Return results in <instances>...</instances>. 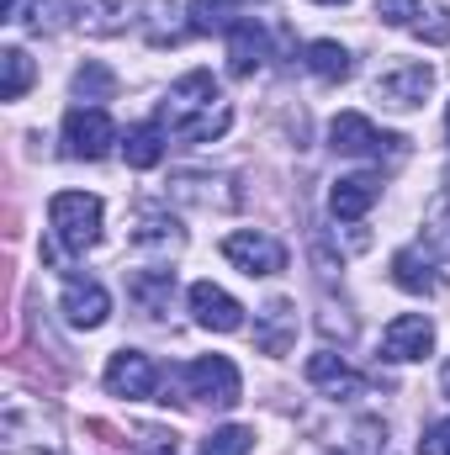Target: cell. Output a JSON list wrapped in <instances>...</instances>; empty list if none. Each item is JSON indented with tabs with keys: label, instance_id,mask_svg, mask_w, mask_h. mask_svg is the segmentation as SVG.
<instances>
[{
	"label": "cell",
	"instance_id": "obj_22",
	"mask_svg": "<svg viewBox=\"0 0 450 455\" xmlns=\"http://www.w3.org/2000/svg\"><path fill=\"white\" fill-rule=\"evenodd\" d=\"M0 69H5L0 96H5V101H21V96H27V85H32V59H27L21 48H5V53H0Z\"/></svg>",
	"mask_w": 450,
	"mask_h": 455
},
{
	"label": "cell",
	"instance_id": "obj_5",
	"mask_svg": "<svg viewBox=\"0 0 450 455\" xmlns=\"http://www.w3.org/2000/svg\"><path fill=\"white\" fill-rule=\"evenodd\" d=\"M186 387H191V397L197 403H213V408H233L238 403V365L228 360V355H202V360H191L186 365Z\"/></svg>",
	"mask_w": 450,
	"mask_h": 455
},
{
	"label": "cell",
	"instance_id": "obj_21",
	"mask_svg": "<svg viewBox=\"0 0 450 455\" xmlns=\"http://www.w3.org/2000/svg\"><path fill=\"white\" fill-rule=\"evenodd\" d=\"M69 16H80V0H27V11H21L16 21L32 27V32H53V27H64Z\"/></svg>",
	"mask_w": 450,
	"mask_h": 455
},
{
	"label": "cell",
	"instance_id": "obj_25",
	"mask_svg": "<svg viewBox=\"0 0 450 455\" xmlns=\"http://www.w3.org/2000/svg\"><path fill=\"white\" fill-rule=\"evenodd\" d=\"M249 451H254V429H244V424L213 429V435L202 440V455H249Z\"/></svg>",
	"mask_w": 450,
	"mask_h": 455
},
{
	"label": "cell",
	"instance_id": "obj_29",
	"mask_svg": "<svg viewBox=\"0 0 450 455\" xmlns=\"http://www.w3.org/2000/svg\"><path fill=\"white\" fill-rule=\"evenodd\" d=\"M175 445H181V440H175L170 429H138V445L127 455H175Z\"/></svg>",
	"mask_w": 450,
	"mask_h": 455
},
{
	"label": "cell",
	"instance_id": "obj_23",
	"mask_svg": "<svg viewBox=\"0 0 450 455\" xmlns=\"http://www.w3.org/2000/svg\"><path fill=\"white\" fill-rule=\"evenodd\" d=\"M424 249L450 259V191L435 196V207H430V218H424Z\"/></svg>",
	"mask_w": 450,
	"mask_h": 455
},
{
	"label": "cell",
	"instance_id": "obj_27",
	"mask_svg": "<svg viewBox=\"0 0 450 455\" xmlns=\"http://www.w3.org/2000/svg\"><path fill=\"white\" fill-rule=\"evenodd\" d=\"M75 91L85 96V101H107L117 91V80H112V69H101V64H85L80 75H75Z\"/></svg>",
	"mask_w": 450,
	"mask_h": 455
},
{
	"label": "cell",
	"instance_id": "obj_4",
	"mask_svg": "<svg viewBox=\"0 0 450 455\" xmlns=\"http://www.w3.org/2000/svg\"><path fill=\"white\" fill-rule=\"evenodd\" d=\"M329 148L350 154V159H382V154H403V138L376 132L371 116H360V112H339L329 122Z\"/></svg>",
	"mask_w": 450,
	"mask_h": 455
},
{
	"label": "cell",
	"instance_id": "obj_18",
	"mask_svg": "<svg viewBox=\"0 0 450 455\" xmlns=\"http://www.w3.org/2000/svg\"><path fill=\"white\" fill-rule=\"evenodd\" d=\"M122 159H127L133 170H154V164L165 159V127H159V122H138V127H127V138H122Z\"/></svg>",
	"mask_w": 450,
	"mask_h": 455
},
{
	"label": "cell",
	"instance_id": "obj_20",
	"mask_svg": "<svg viewBox=\"0 0 450 455\" xmlns=\"http://www.w3.org/2000/svg\"><path fill=\"white\" fill-rule=\"evenodd\" d=\"M170 291H175V270H143V275H133V297H138V307H143L149 318L165 313Z\"/></svg>",
	"mask_w": 450,
	"mask_h": 455
},
{
	"label": "cell",
	"instance_id": "obj_24",
	"mask_svg": "<svg viewBox=\"0 0 450 455\" xmlns=\"http://www.w3.org/2000/svg\"><path fill=\"white\" fill-rule=\"evenodd\" d=\"M408 32H414L419 43H430V48H446L450 43V5H424Z\"/></svg>",
	"mask_w": 450,
	"mask_h": 455
},
{
	"label": "cell",
	"instance_id": "obj_11",
	"mask_svg": "<svg viewBox=\"0 0 450 455\" xmlns=\"http://www.w3.org/2000/svg\"><path fill=\"white\" fill-rule=\"evenodd\" d=\"M191 313H197V323L213 329V334H238V329H244V307L228 297L223 286H213V281H197V286H191Z\"/></svg>",
	"mask_w": 450,
	"mask_h": 455
},
{
	"label": "cell",
	"instance_id": "obj_32",
	"mask_svg": "<svg viewBox=\"0 0 450 455\" xmlns=\"http://www.w3.org/2000/svg\"><path fill=\"white\" fill-rule=\"evenodd\" d=\"M446 127H450V112H446Z\"/></svg>",
	"mask_w": 450,
	"mask_h": 455
},
{
	"label": "cell",
	"instance_id": "obj_31",
	"mask_svg": "<svg viewBox=\"0 0 450 455\" xmlns=\"http://www.w3.org/2000/svg\"><path fill=\"white\" fill-rule=\"evenodd\" d=\"M318 5H350V0H318Z\"/></svg>",
	"mask_w": 450,
	"mask_h": 455
},
{
	"label": "cell",
	"instance_id": "obj_28",
	"mask_svg": "<svg viewBox=\"0 0 450 455\" xmlns=\"http://www.w3.org/2000/svg\"><path fill=\"white\" fill-rule=\"evenodd\" d=\"M419 11H424V0H376V16L392 21V27H414Z\"/></svg>",
	"mask_w": 450,
	"mask_h": 455
},
{
	"label": "cell",
	"instance_id": "obj_10",
	"mask_svg": "<svg viewBox=\"0 0 450 455\" xmlns=\"http://www.w3.org/2000/svg\"><path fill=\"white\" fill-rule=\"evenodd\" d=\"M159 387V371L143 349H117L112 365H107V392L112 397H154Z\"/></svg>",
	"mask_w": 450,
	"mask_h": 455
},
{
	"label": "cell",
	"instance_id": "obj_2",
	"mask_svg": "<svg viewBox=\"0 0 450 455\" xmlns=\"http://www.w3.org/2000/svg\"><path fill=\"white\" fill-rule=\"evenodd\" d=\"M48 223H53V238L69 254H85V249L101 243V196H91V191H59L48 202Z\"/></svg>",
	"mask_w": 450,
	"mask_h": 455
},
{
	"label": "cell",
	"instance_id": "obj_30",
	"mask_svg": "<svg viewBox=\"0 0 450 455\" xmlns=\"http://www.w3.org/2000/svg\"><path fill=\"white\" fill-rule=\"evenodd\" d=\"M419 455H450V419H440V424H430V429H424Z\"/></svg>",
	"mask_w": 450,
	"mask_h": 455
},
{
	"label": "cell",
	"instance_id": "obj_13",
	"mask_svg": "<svg viewBox=\"0 0 450 455\" xmlns=\"http://www.w3.org/2000/svg\"><path fill=\"white\" fill-rule=\"evenodd\" d=\"M376 196H382V180L376 175H344V180H334V191H329V212H334L339 223H360L376 207Z\"/></svg>",
	"mask_w": 450,
	"mask_h": 455
},
{
	"label": "cell",
	"instance_id": "obj_9",
	"mask_svg": "<svg viewBox=\"0 0 450 455\" xmlns=\"http://www.w3.org/2000/svg\"><path fill=\"white\" fill-rule=\"evenodd\" d=\"M59 307H64V318H69L75 329H101V323H107V313H112V297H107V286H101V281L69 275V281H64Z\"/></svg>",
	"mask_w": 450,
	"mask_h": 455
},
{
	"label": "cell",
	"instance_id": "obj_19",
	"mask_svg": "<svg viewBox=\"0 0 450 455\" xmlns=\"http://www.w3.org/2000/svg\"><path fill=\"white\" fill-rule=\"evenodd\" d=\"M133 11H138V0H80V27L96 37H112L133 21Z\"/></svg>",
	"mask_w": 450,
	"mask_h": 455
},
{
	"label": "cell",
	"instance_id": "obj_17",
	"mask_svg": "<svg viewBox=\"0 0 450 455\" xmlns=\"http://www.w3.org/2000/svg\"><path fill=\"white\" fill-rule=\"evenodd\" d=\"M302 64H308V75H318L324 85H339V80H350V48H339L334 37H318V43H308L302 48Z\"/></svg>",
	"mask_w": 450,
	"mask_h": 455
},
{
	"label": "cell",
	"instance_id": "obj_3",
	"mask_svg": "<svg viewBox=\"0 0 450 455\" xmlns=\"http://www.w3.org/2000/svg\"><path fill=\"white\" fill-rule=\"evenodd\" d=\"M117 143H122L117 138V122L101 107H75V112L64 116V154L69 159H91L96 164V159L112 154Z\"/></svg>",
	"mask_w": 450,
	"mask_h": 455
},
{
	"label": "cell",
	"instance_id": "obj_15",
	"mask_svg": "<svg viewBox=\"0 0 450 455\" xmlns=\"http://www.w3.org/2000/svg\"><path fill=\"white\" fill-rule=\"evenodd\" d=\"M308 381L313 387H324L329 397H355L366 381L344 365V355H334V349H318V355H308Z\"/></svg>",
	"mask_w": 450,
	"mask_h": 455
},
{
	"label": "cell",
	"instance_id": "obj_6",
	"mask_svg": "<svg viewBox=\"0 0 450 455\" xmlns=\"http://www.w3.org/2000/svg\"><path fill=\"white\" fill-rule=\"evenodd\" d=\"M223 254L238 265V270H244V275H281V270H286V249H281V238L254 233V228L228 233V238H223Z\"/></svg>",
	"mask_w": 450,
	"mask_h": 455
},
{
	"label": "cell",
	"instance_id": "obj_8",
	"mask_svg": "<svg viewBox=\"0 0 450 455\" xmlns=\"http://www.w3.org/2000/svg\"><path fill=\"white\" fill-rule=\"evenodd\" d=\"M430 349H435V323H430L424 313H403V318H392V323H387V334H382V355H387V360H398V365L424 360Z\"/></svg>",
	"mask_w": 450,
	"mask_h": 455
},
{
	"label": "cell",
	"instance_id": "obj_14",
	"mask_svg": "<svg viewBox=\"0 0 450 455\" xmlns=\"http://www.w3.org/2000/svg\"><path fill=\"white\" fill-rule=\"evenodd\" d=\"M392 281L408 291V297H435L446 281H440V270H435V259L424 254V249H398L392 254Z\"/></svg>",
	"mask_w": 450,
	"mask_h": 455
},
{
	"label": "cell",
	"instance_id": "obj_16",
	"mask_svg": "<svg viewBox=\"0 0 450 455\" xmlns=\"http://www.w3.org/2000/svg\"><path fill=\"white\" fill-rule=\"evenodd\" d=\"M297 339V313H292V302H270L265 313H260V323H254V344L265 349V355H286Z\"/></svg>",
	"mask_w": 450,
	"mask_h": 455
},
{
	"label": "cell",
	"instance_id": "obj_7",
	"mask_svg": "<svg viewBox=\"0 0 450 455\" xmlns=\"http://www.w3.org/2000/svg\"><path fill=\"white\" fill-rule=\"evenodd\" d=\"M430 91H435V69H430V64H398V69H387V75L376 80V101H387V107H398V112L424 107Z\"/></svg>",
	"mask_w": 450,
	"mask_h": 455
},
{
	"label": "cell",
	"instance_id": "obj_12",
	"mask_svg": "<svg viewBox=\"0 0 450 455\" xmlns=\"http://www.w3.org/2000/svg\"><path fill=\"white\" fill-rule=\"evenodd\" d=\"M265 53H270V37H265V27H260L254 16H244V21L228 27V69H233L238 80H249V75L265 64Z\"/></svg>",
	"mask_w": 450,
	"mask_h": 455
},
{
	"label": "cell",
	"instance_id": "obj_26",
	"mask_svg": "<svg viewBox=\"0 0 450 455\" xmlns=\"http://www.w3.org/2000/svg\"><path fill=\"white\" fill-rule=\"evenodd\" d=\"M133 243H138V249H149V243H165V249H175V243H181V228H175V218H159V212H149L143 223L133 228Z\"/></svg>",
	"mask_w": 450,
	"mask_h": 455
},
{
	"label": "cell",
	"instance_id": "obj_1",
	"mask_svg": "<svg viewBox=\"0 0 450 455\" xmlns=\"http://www.w3.org/2000/svg\"><path fill=\"white\" fill-rule=\"evenodd\" d=\"M233 112H228L223 91H218V80L207 75V69H191L186 80H175L170 85V96H165V107H159V127H170L175 138H186V143H213V138H223Z\"/></svg>",
	"mask_w": 450,
	"mask_h": 455
}]
</instances>
